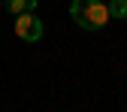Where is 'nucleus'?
<instances>
[{"label":"nucleus","instance_id":"obj_1","mask_svg":"<svg viewBox=\"0 0 127 112\" xmlns=\"http://www.w3.org/2000/svg\"><path fill=\"white\" fill-rule=\"evenodd\" d=\"M70 15L82 30H103L109 21V3H103V0H73Z\"/></svg>","mask_w":127,"mask_h":112},{"label":"nucleus","instance_id":"obj_2","mask_svg":"<svg viewBox=\"0 0 127 112\" xmlns=\"http://www.w3.org/2000/svg\"><path fill=\"white\" fill-rule=\"evenodd\" d=\"M42 21H39V15L36 12H21V15H15V34H18V39L24 42H39L42 39Z\"/></svg>","mask_w":127,"mask_h":112},{"label":"nucleus","instance_id":"obj_3","mask_svg":"<svg viewBox=\"0 0 127 112\" xmlns=\"http://www.w3.org/2000/svg\"><path fill=\"white\" fill-rule=\"evenodd\" d=\"M109 18H118V21L127 18V0H109Z\"/></svg>","mask_w":127,"mask_h":112},{"label":"nucleus","instance_id":"obj_4","mask_svg":"<svg viewBox=\"0 0 127 112\" xmlns=\"http://www.w3.org/2000/svg\"><path fill=\"white\" fill-rule=\"evenodd\" d=\"M3 6L12 15H21V12H27V0H3Z\"/></svg>","mask_w":127,"mask_h":112},{"label":"nucleus","instance_id":"obj_5","mask_svg":"<svg viewBox=\"0 0 127 112\" xmlns=\"http://www.w3.org/2000/svg\"><path fill=\"white\" fill-rule=\"evenodd\" d=\"M33 9H39V3L36 0H27V12H33Z\"/></svg>","mask_w":127,"mask_h":112}]
</instances>
